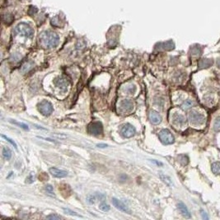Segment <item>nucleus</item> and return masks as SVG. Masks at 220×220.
Masks as SVG:
<instances>
[{"label": "nucleus", "mask_w": 220, "mask_h": 220, "mask_svg": "<svg viewBox=\"0 0 220 220\" xmlns=\"http://www.w3.org/2000/svg\"><path fill=\"white\" fill-rule=\"evenodd\" d=\"M149 119L152 124H159L161 121V116L157 111L151 110L149 113Z\"/></svg>", "instance_id": "obj_10"}, {"label": "nucleus", "mask_w": 220, "mask_h": 220, "mask_svg": "<svg viewBox=\"0 0 220 220\" xmlns=\"http://www.w3.org/2000/svg\"><path fill=\"white\" fill-rule=\"evenodd\" d=\"M2 157H4V159L10 160L12 157V151L9 147H4L2 148Z\"/></svg>", "instance_id": "obj_16"}, {"label": "nucleus", "mask_w": 220, "mask_h": 220, "mask_svg": "<svg viewBox=\"0 0 220 220\" xmlns=\"http://www.w3.org/2000/svg\"><path fill=\"white\" fill-rule=\"evenodd\" d=\"M152 161H153V162H155V163L157 164V165H162V163H161V162H157V161H156L155 160H152Z\"/></svg>", "instance_id": "obj_30"}, {"label": "nucleus", "mask_w": 220, "mask_h": 220, "mask_svg": "<svg viewBox=\"0 0 220 220\" xmlns=\"http://www.w3.org/2000/svg\"><path fill=\"white\" fill-rule=\"evenodd\" d=\"M54 83L56 85L57 87H59L61 89H64L65 90L68 87V80L66 79L65 77H58L56 79L54 80Z\"/></svg>", "instance_id": "obj_12"}, {"label": "nucleus", "mask_w": 220, "mask_h": 220, "mask_svg": "<svg viewBox=\"0 0 220 220\" xmlns=\"http://www.w3.org/2000/svg\"><path fill=\"white\" fill-rule=\"evenodd\" d=\"M39 40L42 47L45 49H52L58 45L59 42V37L54 31L45 30L40 35Z\"/></svg>", "instance_id": "obj_1"}, {"label": "nucleus", "mask_w": 220, "mask_h": 220, "mask_svg": "<svg viewBox=\"0 0 220 220\" xmlns=\"http://www.w3.org/2000/svg\"><path fill=\"white\" fill-rule=\"evenodd\" d=\"M14 32L16 35H22L25 37L30 38L32 37L33 34H34V30L31 28V26L30 25L24 22L19 23L17 26L15 27Z\"/></svg>", "instance_id": "obj_2"}, {"label": "nucleus", "mask_w": 220, "mask_h": 220, "mask_svg": "<svg viewBox=\"0 0 220 220\" xmlns=\"http://www.w3.org/2000/svg\"><path fill=\"white\" fill-rule=\"evenodd\" d=\"M2 138H4V139H6V140H7L8 143H11V144H12V145L15 147V149H17V145H16V143H15L14 141L12 140V139H11V138H8L7 136L4 135V134H2Z\"/></svg>", "instance_id": "obj_23"}, {"label": "nucleus", "mask_w": 220, "mask_h": 220, "mask_svg": "<svg viewBox=\"0 0 220 220\" xmlns=\"http://www.w3.org/2000/svg\"><path fill=\"white\" fill-rule=\"evenodd\" d=\"M96 146L99 147H101V148H104V147H108L107 144H105V143H98V144H96Z\"/></svg>", "instance_id": "obj_28"}, {"label": "nucleus", "mask_w": 220, "mask_h": 220, "mask_svg": "<svg viewBox=\"0 0 220 220\" xmlns=\"http://www.w3.org/2000/svg\"><path fill=\"white\" fill-rule=\"evenodd\" d=\"M96 197L93 194H88L87 196V201L89 204H93L96 202Z\"/></svg>", "instance_id": "obj_20"}, {"label": "nucleus", "mask_w": 220, "mask_h": 220, "mask_svg": "<svg viewBox=\"0 0 220 220\" xmlns=\"http://www.w3.org/2000/svg\"><path fill=\"white\" fill-rule=\"evenodd\" d=\"M211 169H212L213 173H214L215 175H220V162L218 161L213 162L211 166Z\"/></svg>", "instance_id": "obj_17"}, {"label": "nucleus", "mask_w": 220, "mask_h": 220, "mask_svg": "<svg viewBox=\"0 0 220 220\" xmlns=\"http://www.w3.org/2000/svg\"><path fill=\"white\" fill-rule=\"evenodd\" d=\"M158 136H159L161 142L164 144H171L175 141V138L172 133L167 129H161L158 133Z\"/></svg>", "instance_id": "obj_3"}, {"label": "nucleus", "mask_w": 220, "mask_h": 220, "mask_svg": "<svg viewBox=\"0 0 220 220\" xmlns=\"http://www.w3.org/2000/svg\"><path fill=\"white\" fill-rule=\"evenodd\" d=\"M112 204L115 206V208L119 209V211H121L123 213H128V214H131V211L125 204L121 202L119 199H116V198H112Z\"/></svg>", "instance_id": "obj_8"}, {"label": "nucleus", "mask_w": 220, "mask_h": 220, "mask_svg": "<svg viewBox=\"0 0 220 220\" xmlns=\"http://www.w3.org/2000/svg\"><path fill=\"white\" fill-rule=\"evenodd\" d=\"M38 110L43 115L48 116L53 112V105L49 101H42L38 104Z\"/></svg>", "instance_id": "obj_4"}, {"label": "nucleus", "mask_w": 220, "mask_h": 220, "mask_svg": "<svg viewBox=\"0 0 220 220\" xmlns=\"http://www.w3.org/2000/svg\"><path fill=\"white\" fill-rule=\"evenodd\" d=\"M135 128H134L132 124H129V123L124 124V125L122 126L121 129H120V134H121V136L126 138L133 137V136L135 134Z\"/></svg>", "instance_id": "obj_7"}, {"label": "nucleus", "mask_w": 220, "mask_h": 220, "mask_svg": "<svg viewBox=\"0 0 220 220\" xmlns=\"http://www.w3.org/2000/svg\"><path fill=\"white\" fill-rule=\"evenodd\" d=\"M193 105H194V102H193L191 100H187V101H185V102L183 103L182 107L184 108V109H188V108L191 107Z\"/></svg>", "instance_id": "obj_24"}, {"label": "nucleus", "mask_w": 220, "mask_h": 220, "mask_svg": "<svg viewBox=\"0 0 220 220\" xmlns=\"http://www.w3.org/2000/svg\"><path fill=\"white\" fill-rule=\"evenodd\" d=\"M189 119L192 124H203L204 123L205 118L204 115H202L201 113L198 112L196 110H192L189 114Z\"/></svg>", "instance_id": "obj_6"}, {"label": "nucleus", "mask_w": 220, "mask_h": 220, "mask_svg": "<svg viewBox=\"0 0 220 220\" xmlns=\"http://www.w3.org/2000/svg\"><path fill=\"white\" fill-rule=\"evenodd\" d=\"M45 190H46L47 191H49V193H52V191H53V187H52L50 185H48L45 186Z\"/></svg>", "instance_id": "obj_27"}, {"label": "nucleus", "mask_w": 220, "mask_h": 220, "mask_svg": "<svg viewBox=\"0 0 220 220\" xmlns=\"http://www.w3.org/2000/svg\"><path fill=\"white\" fill-rule=\"evenodd\" d=\"M213 128L216 131H220V117H218L215 119L214 124H213Z\"/></svg>", "instance_id": "obj_25"}, {"label": "nucleus", "mask_w": 220, "mask_h": 220, "mask_svg": "<svg viewBox=\"0 0 220 220\" xmlns=\"http://www.w3.org/2000/svg\"><path fill=\"white\" fill-rule=\"evenodd\" d=\"M47 219H62V217L59 215H57V214H54V213H52V214H49V215L46 216Z\"/></svg>", "instance_id": "obj_26"}, {"label": "nucleus", "mask_w": 220, "mask_h": 220, "mask_svg": "<svg viewBox=\"0 0 220 220\" xmlns=\"http://www.w3.org/2000/svg\"><path fill=\"white\" fill-rule=\"evenodd\" d=\"M99 209H101L103 212H108L110 209V207L105 203H101L99 205Z\"/></svg>", "instance_id": "obj_22"}, {"label": "nucleus", "mask_w": 220, "mask_h": 220, "mask_svg": "<svg viewBox=\"0 0 220 220\" xmlns=\"http://www.w3.org/2000/svg\"><path fill=\"white\" fill-rule=\"evenodd\" d=\"M160 178L161 179V180H163V182H165L166 184V185H172L173 184H172V181H171V178L169 177V176H166V175H164V174L162 173H160L159 174Z\"/></svg>", "instance_id": "obj_18"}, {"label": "nucleus", "mask_w": 220, "mask_h": 220, "mask_svg": "<svg viewBox=\"0 0 220 220\" xmlns=\"http://www.w3.org/2000/svg\"><path fill=\"white\" fill-rule=\"evenodd\" d=\"M213 64V60L208 59H202L199 63V68H207L208 67H210Z\"/></svg>", "instance_id": "obj_14"}, {"label": "nucleus", "mask_w": 220, "mask_h": 220, "mask_svg": "<svg viewBox=\"0 0 220 220\" xmlns=\"http://www.w3.org/2000/svg\"><path fill=\"white\" fill-rule=\"evenodd\" d=\"M120 108L123 110H124L125 112L130 111L133 109V103L130 101H129V100H124L120 104Z\"/></svg>", "instance_id": "obj_13"}, {"label": "nucleus", "mask_w": 220, "mask_h": 220, "mask_svg": "<svg viewBox=\"0 0 220 220\" xmlns=\"http://www.w3.org/2000/svg\"><path fill=\"white\" fill-rule=\"evenodd\" d=\"M63 210L66 213H68V214H69V215H72V216H76V217H79V218H82V216L79 215V214H77L76 212H74V211H72L71 209H69V208H63Z\"/></svg>", "instance_id": "obj_21"}, {"label": "nucleus", "mask_w": 220, "mask_h": 220, "mask_svg": "<svg viewBox=\"0 0 220 220\" xmlns=\"http://www.w3.org/2000/svg\"><path fill=\"white\" fill-rule=\"evenodd\" d=\"M201 214H202V216H203V218H208V217L207 216V214H206V213L204 212V210H201Z\"/></svg>", "instance_id": "obj_29"}, {"label": "nucleus", "mask_w": 220, "mask_h": 220, "mask_svg": "<svg viewBox=\"0 0 220 220\" xmlns=\"http://www.w3.org/2000/svg\"><path fill=\"white\" fill-rule=\"evenodd\" d=\"M11 122H12V123H13V124H16L17 126H20L21 128H22L23 129H25V130H29V127L27 124H24V123H21V122H16V120H11Z\"/></svg>", "instance_id": "obj_19"}, {"label": "nucleus", "mask_w": 220, "mask_h": 220, "mask_svg": "<svg viewBox=\"0 0 220 220\" xmlns=\"http://www.w3.org/2000/svg\"><path fill=\"white\" fill-rule=\"evenodd\" d=\"M218 68H220V59H218Z\"/></svg>", "instance_id": "obj_31"}, {"label": "nucleus", "mask_w": 220, "mask_h": 220, "mask_svg": "<svg viewBox=\"0 0 220 220\" xmlns=\"http://www.w3.org/2000/svg\"><path fill=\"white\" fill-rule=\"evenodd\" d=\"M87 131L92 135H100L103 132V126L101 122H91L87 126Z\"/></svg>", "instance_id": "obj_5"}, {"label": "nucleus", "mask_w": 220, "mask_h": 220, "mask_svg": "<svg viewBox=\"0 0 220 220\" xmlns=\"http://www.w3.org/2000/svg\"><path fill=\"white\" fill-rule=\"evenodd\" d=\"M173 121L174 123L179 124V125H182L185 123V119L182 115H179V114H176L173 116Z\"/></svg>", "instance_id": "obj_15"}, {"label": "nucleus", "mask_w": 220, "mask_h": 220, "mask_svg": "<svg viewBox=\"0 0 220 220\" xmlns=\"http://www.w3.org/2000/svg\"><path fill=\"white\" fill-rule=\"evenodd\" d=\"M49 173L51 174L52 176L56 178H63L68 176V172L62 169L56 168V167H50L49 169Z\"/></svg>", "instance_id": "obj_9"}, {"label": "nucleus", "mask_w": 220, "mask_h": 220, "mask_svg": "<svg viewBox=\"0 0 220 220\" xmlns=\"http://www.w3.org/2000/svg\"><path fill=\"white\" fill-rule=\"evenodd\" d=\"M177 208L180 211V213L182 214L185 218H190V211L188 210L187 207L185 206V204L182 202H179L177 204Z\"/></svg>", "instance_id": "obj_11"}]
</instances>
